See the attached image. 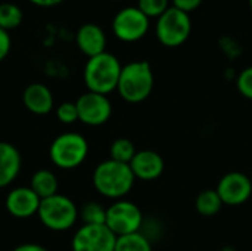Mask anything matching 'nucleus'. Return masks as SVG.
<instances>
[{
  "label": "nucleus",
  "instance_id": "obj_1",
  "mask_svg": "<svg viewBox=\"0 0 252 251\" xmlns=\"http://www.w3.org/2000/svg\"><path fill=\"white\" fill-rule=\"evenodd\" d=\"M134 180L136 178L130 164L111 158L97 164L93 172V185L96 191L111 200H121L126 197L131 191Z\"/></svg>",
  "mask_w": 252,
  "mask_h": 251
},
{
  "label": "nucleus",
  "instance_id": "obj_2",
  "mask_svg": "<svg viewBox=\"0 0 252 251\" xmlns=\"http://www.w3.org/2000/svg\"><path fill=\"white\" fill-rule=\"evenodd\" d=\"M121 70L123 65L120 59L109 52L89 58L83 74L89 92L108 96L111 92L117 90Z\"/></svg>",
  "mask_w": 252,
  "mask_h": 251
},
{
  "label": "nucleus",
  "instance_id": "obj_3",
  "mask_svg": "<svg viewBox=\"0 0 252 251\" xmlns=\"http://www.w3.org/2000/svg\"><path fill=\"white\" fill-rule=\"evenodd\" d=\"M154 89V71L146 61H133L123 65L117 90L128 104H140Z\"/></svg>",
  "mask_w": 252,
  "mask_h": 251
},
{
  "label": "nucleus",
  "instance_id": "obj_4",
  "mask_svg": "<svg viewBox=\"0 0 252 251\" xmlns=\"http://www.w3.org/2000/svg\"><path fill=\"white\" fill-rule=\"evenodd\" d=\"M37 216L43 226L55 232L71 229L80 217V210L75 203L66 195L56 194L41 200Z\"/></svg>",
  "mask_w": 252,
  "mask_h": 251
},
{
  "label": "nucleus",
  "instance_id": "obj_5",
  "mask_svg": "<svg viewBox=\"0 0 252 251\" xmlns=\"http://www.w3.org/2000/svg\"><path fill=\"white\" fill-rule=\"evenodd\" d=\"M89 154V143L86 138L75 132H66L53 139L49 148L52 163L62 170L77 169L84 163Z\"/></svg>",
  "mask_w": 252,
  "mask_h": 251
},
{
  "label": "nucleus",
  "instance_id": "obj_6",
  "mask_svg": "<svg viewBox=\"0 0 252 251\" xmlns=\"http://www.w3.org/2000/svg\"><path fill=\"white\" fill-rule=\"evenodd\" d=\"M192 19L189 13L170 6L155 24V34L159 43L165 47H179L190 36Z\"/></svg>",
  "mask_w": 252,
  "mask_h": 251
},
{
  "label": "nucleus",
  "instance_id": "obj_7",
  "mask_svg": "<svg viewBox=\"0 0 252 251\" xmlns=\"http://www.w3.org/2000/svg\"><path fill=\"white\" fill-rule=\"evenodd\" d=\"M143 215L140 209L127 200H117L106 209L105 225L115 234V237L130 235L140 231Z\"/></svg>",
  "mask_w": 252,
  "mask_h": 251
},
{
  "label": "nucleus",
  "instance_id": "obj_8",
  "mask_svg": "<svg viewBox=\"0 0 252 251\" xmlns=\"http://www.w3.org/2000/svg\"><path fill=\"white\" fill-rule=\"evenodd\" d=\"M149 27V18L137 6L123 7L112 19V31L115 37L126 43H133L143 38L148 34Z\"/></svg>",
  "mask_w": 252,
  "mask_h": 251
},
{
  "label": "nucleus",
  "instance_id": "obj_9",
  "mask_svg": "<svg viewBox=\"0 0 252 251\" xmlns=\"http://www.w3.org/2000/svg\"><path fill=\"white\" fill-rule=\"evenodd\" d=\"M117 237L106 225H83L72 237V251H114Z\"/></svg>",
  "mask_w": 252,
  "mask_h": 251
},
{
  "label": "nucleus",
  "instance_id": "obj_10",
  "mask_svg": "<svg viewBox=\"0 0 252 251\" xmlns=\"http://www.w3.org/2000/svg\"><path fill=\"white\" fill-rule=\"evenodd\" d=\"M75 105L78 111V121L86 126H102L112 115V104L106 95L86 92L75 101Z\"/></svg>",
  "mask_w": 252,
  "mask_h": 251
},
{
  "label": "nucleus",
  "instance_id": "obj_11",
  "mask_svg": "<svg viewBox=\"0 0 252 251\" xmlns=\"http://www.w3.org/2000/svg\"><path fill=\"white\" fill-rule=\"evenodd\" d=\"M217 192L223 201V206H241L251 198V178L241 172H230L220 179L217 185Z\"/></svg>",
  "mask_w": 252,
  "mask_h": 251
},
{
  "label": "nucleus",
  "instance_id": "obj_12",
  "mask_svg": "<svg viewBox=\"0 0 252 251\" xmlns=\"http://www.w3.org/2000/svg\"><path fill=\"white\" fill-rule=\"evenodd\" d=\"M41 198L30 186L13 188L4 200L7 213L16 219H30L37 215Z\"/></svg>",
  "mask_w": 252,
  "mask_h": 251
},
{
  "label": "nucleus",
  "instance_id": "obj_13",
  "mask_svg": "<svg viewBox=\"0 0 252 251\" xmlns=\"http://www.w3.org/2000/svg\"><path fill=\"white\" fill-rule=\"evenodd\" d=\"M165 163L162 157L152 149L137 151L130 161V169L136 179L140 180H155L164 172Z\"/></svg>",
  "mask_w": 252,
  "mask_h": 251
},
{
  "label": "nucleus",
  "instance_id": "obj_14",
  "mask_svg": "<svg viewBox=\"0 0 252 251\" xmlns=\"http://www.w3.org/2000/svg\"><path fill=\"white\" fill-rule=\"evenodd\" d=\"M75 43L77 47L87 56L93 58L96 55H100L106 47V34L97 24H84L77 30L75 34Z\"/></svg>",
  "mask_w": 252,
  "mask_h": 251
},
{
  "label": "nucleus",
  "instance_id": "obj_15",
  "mask_svg": "<svg viewBox=\"0 0 252 251\" xmlns=\"http://www.w3.org/2000/svg\"><path fill=\"white\" fill-rule=\"evenodd\" d=\"M22 102H24V107L31 114H35V115H46L55 107V101H53V95L50 89L41 83L28 84L24 89Z\"/></svg>",
  "mask_w": 252,
  "mask_h": 251
},
{
  "label": "nucleus",
  "instance_id": "obj_16",
  "mask_svg": "<svg viewBox=\"0 0 252 251\" xmlns=\"http://www.w3.org/2000/svg\"><path fill=\"white\" fill-rule=\"evenodd\" d=\"M22 158L18 148L9 142L0 141V188L10 185L21 172Z\"/></svg>",
  "mask_w": 252,
  "mask_h": 251
},
{
  "label": "nucleus",
  "instance_id": "obj_17",
  "mask_svg": "<svg viewBox=\"0 0 252 251\" xmlns=\"http://www.w3.org/2000/svg\"><path fill=\"white\" fill-rule=\"evenodd\" d=\"M30 188H31L41 200L59 194V192H58L59 183H58L56 175H55L53 172L47 170V169H40V170H37V172L31 176Z\"/></svg>",
  "mask_w": 252,
  "mask_h": 251
},
{
  "label": "nucleus",
  "instance_id": "obj_18",
  "mask_svg": "<svg viewBox=\"0 0 252 251\" xmlns=\"http://www.w3.org/2000/svg\"><path fill=\"white\" fill-rule=\"evenodd\" d=\"M195 207H196V212L201 216L211 217V216L217 215L221 210L223 201H221L217 189H205L196 197Z\"/></svg>",
  "mask_w": 252,
  "mask_h": 251
},
{
  "label": "nucleus",
  "instance_id": "obj_19",
  "mask_svg": "<svg viewBox=\"0 0 252 251\" xmlns=\"http://www.w3.org/2000/svg\"><path fill=\"white\" fill-rule=\"evenodd\" d=\"M22 19H24V13L18 4L10 1L0 3V28H3L4 31H10L19 27Z\"/></svg>",
  "mask_w": 252,
  "mask_h": 251
},
{
  "label": "nucleus",
  "instance_id": "obj_20",
  "mask_svg": "<svg viewBox=\"0 0 252 251\" xmlns=\"http://www.w3.org/2000/svg\"><path fill=\"white\" fill-rule=\"evenodd\" d=\"M114 251H152L149 240L140 232L117 237Z\"/></svg>",
  "mask_w": 252,
  "mask_h": 251
},
{
  "label": "nucleus",
  "instance_id": "obj_21",
  "mask_svg": "<svg viewBox=\"0 0 252 251\" xmlns=\"http://www.w3.org/2000/svg\"><path fill=\"white\" fill-rule=\"evenodd\" d=\"M137 149L134 146V143L127 139V138H118L111 143L109 148V154H111V160L120 161V163H126L130 164V161L133 160V157L136 155Z\"/></svg>",
  "mask_w": 252,
  "mask_h": 251
},
{
  "label": "nucleus",
  "instance_id": "obj_22",
  "mask_svg": "<svg viewBox=\"0 0 252 251\" xmlns=\"http://www.w3.org/2000/svg\"><path fill=\"white\" fill-rule=\"evenodd\" d=\"M80 217L83 220V225H105L106 209L96 201H89L81 207Z\"/></svg>",
  "mask_w": 252,
  "mask_h": 251
},
{
  "label": "nucleus",
  "instance_id": "obj_23",
  "mask_svg": "<svg viewBox=\"0 0 252 251\" xmlns=\"http://www.w3.org/2000/svg\"><path fill=\"white\" fill-rule=\"evenodd\" d=\"M137 7L151 19L159 18L168 7L170 0H137Z\"/></svg>",
  "mask_w": 252,
  "mask_h": 251
},
{
  "label": "nucleus",
  "instance_id": "obj_24",
  "mask_svg": "<svg viewBox=\"0 0 252 251\" xmlns=\"http://www.w3.org/2000/svg\"><path fill=\"white\" fill-rule=\"evenodd\" d=\"M56 117L63 124H74L78 121V111L75 102H62L56 108Z\"/></svg>",
  "mask_w": 252,
  "mask_h": 251
},
{
  "label": "nucleus",
  "instance_id": "obj_25",
  "mask_svg": "<svg viewBox=\"0 0 252 251\" xmlns=\"http://www.w3.org/2000/svg\"><path fill=\"white\" fill-rule=\"evenodd\" d=\"M236 87L242 96L252 101V65L241 71L236 78Z\"/></svg>",
  "mask_w": 252,
  "mask_h": 251
},
{
  "label": "nucleus",
  "instance_id": "obj_26",
  "mask_svg": "<svg viewBox=\"0 0 252 251\" xmlns=\"http://www.w3.org/2000/svg\"><path fill=\"white\" fill-rule=\"evenodd\" d=\"M171 1H173L171 6H174L176 9L186 12V13L196 10L202 4V0H171Z\"/></svg>",
  "mask_w": 252,
  "mask_h": 251
},
{
  "label": "nucleus",
  "instance_id": "obj_27",
  "mask_svg": "<svg viewBox=\"0 0 252 251\" xmlns=\"http://www.w3.org/2000/svg\"><path fill=\"white\" fill-rule=\"evenodd\" d=\"M12 47V40L9 36V31H4L3 28H0V62L9 55Z\"/></svg>",
  "mask_w": 252,
  "mask_h": 251
},
{
  "label": "nucleus",
  "instance_id": "obj_28",
  "mask_svg": "<svg viewBox=\"0 0 252 251\" xmlns=\"http://www.w3.org/2000/svg\"><path fill=\"white\" fill-rule=\"evenodd\" d=\"M12 251H49L46 247L40 246V244H32V243H27V244H21L18 247H15Z\"/></svg>",
  "mask_w": 252,
  "mask_h": 251
},
{
  "label": "nucleus",
  "instance_id": "obj_29",
  "mask_svg": "<svg viewBox=\"0 0 252 251\" xmlns=\"http://www.w3.org/2000/svg\"><path fill=\"white\" fill-rule=\"evenodd\" d=\"M35 6H41V7H50V6H56L59 3H62L63 0H28Z\"/></svg>",
  "mask_w": 252,
  "mask_h": 251
},
{
  "label": "nucleus",
  "instance_id": "obj_30",
  "mask_svg": "<svg viewBox=\"0 0 252 251\" xmlns=\"http://www.w3.org/2000/svg\"><path fill=\"white\" fill-rule=\"evenodd\" d=\"M248 3H250V9H251L252 12V0H248Z\"/></svg>",
  "mask_w": 252,
  "mask_h": 251
},
{
  "label": "nucleus",
  "instance_id": "obj_31",
  "mask_svg": "<svg viewBox=\"0 0 252 251\" xmlns=\"http://www.w3.org/2000/svg\"><path fill=\"white\" fill-rule=\"evenodd\" d=\"M251 180H252V176H251Z\"/></svg>",
  "mask_w": 252,
  "mask_h": 251
}]
</instances>
